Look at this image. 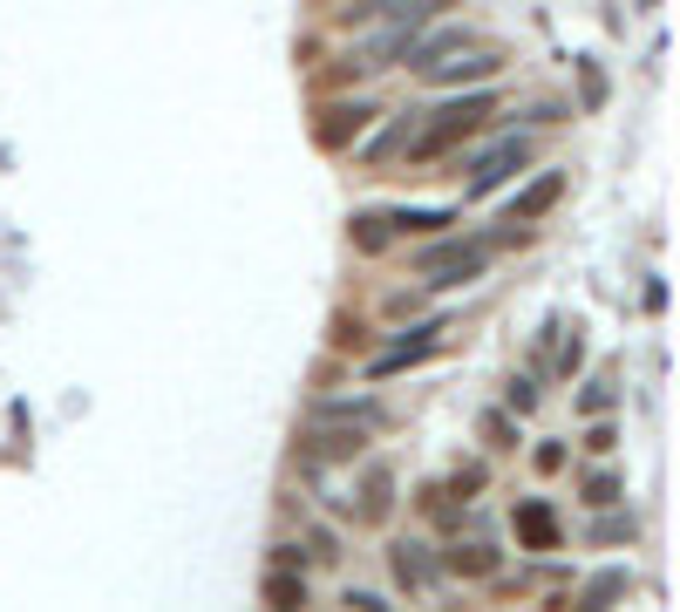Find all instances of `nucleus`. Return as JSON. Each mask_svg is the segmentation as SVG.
<instances>
[{"label": "nucleus", "instance_id": "obj_1", "mask_svg": "<svg viewBox=\"0 0 680 612\" xmlns=\"http://www.w3.org/2000/svg\"><path fill=\"white\" fill-rule=\"evenodd\" d=\"M490 116H497V95L490 89H470L457 102H442V110H429V116L415 123V137H409V164H429V157H442V150H457L463 137L484 130Z\"/></svg>", "mask_w": 680, "mask_h": 612}, {"label": "nucleus", "instance_id": "obj_2", "mask_svg": "<svg viewBox=\"0 0 680 612\" xmlns=\"http://www.w3.org/2000/svg\"><path fill=\"white\" fill-rule=\"evenodd\" d=\"M511 239H524V225H503L497 239H442L429 252H415V272L429 279V286H470V279L490 272V252L511 245Z\"/></svg>", "mask_w": 680, "mask_h": 612}, {"label": "nucleus", "instance_id": "obj_3", "mask_svg": "<svg viewBox=\"0 0 680 612\" xmlns=\"http://www.w3.org/2000/svg\"><path fill=\"white\" fill-rule=\"evenodd\" d=\"M442 8H449V0H382V35L368 41L361 68H368V75H374V68H395L401 48H409V35H422Z\"/></svg>", "mask_w": 680, "mask_h": 612}, {"label": "nucleus", "instance_id": "obj_4", "mask_svg": "<svg viewBox=\"0 0 680 612\" xmlns=\"http://www.w3.org/2000/svg\"><path fill=\"white\" fill-rule=\"evenodd\" d=\"M524 164H531V137H503V143H490L484 157L470 164V197H490L497 184H511Z\"/></svg>", "mask_w": 680, "mask_h": 612}, {"label": "nucleus", "instance_id": "obj_5", "mask_svg": "<svg viewBox=\"0 0 680 612\" xmlns=\"http://www.w3.org/2000/svg\"><path fill=\"white\" fill-rule=\"evenodd\" d=\"M422 75L442 82V89H476V82H497V75H503V55H497V48H457V55L429 62Z\"/></svg>", "mask_w": 680, "mask_h": 612}, {"label": "nucleus", "instance_id": "obj_6", "mask_svg": "<svg viewBox=\"0 0 680 612\" xmlns=\"http://www.w3.org/2000/svg\"><path fill=\"white\" fill-rule=\"evenodd\" d=\"M442 334H449V327H442V320H422V327H415V334H409V341H395L388 354H374V361H368V374H374V381H388V374H401V368H415V361H429V354L442 347Z\"/></svg>", "mask_w": 680, "mask_h": 612}, {"label": "nucleus", "instance_id": "obj_7", "mask_svg": "<svg viewBox=\"0 0 680 612\" xmlns=\"http://www.w3.org/2000/svg\"><path fill=\"white\" fill-rule=\"evenodd\" d=\"M374 123V102H326L320 110V123H313V143L320 150H347L361 130Z\"/></svg>", "mask_w": 680, "mask_h": 612}, {"label": "nucleus", "instance_id": "obj_8", "mask_svg": "<svg viewBox=\"0 0 680 612\" xmlns=\"http://www.w3.org/2000/svg\"><path fill=\"white\" fill-rule=\"evenodd\" d=\"M511 524H517V545L524 551H559L565 545V524H559V510H551L544 497H524L511 510Z\"/></svg>", "mask_w": 680, "mask_h": 612}, {"label": "nucleus", "instance_id": "obj_9", "mask_svg": "<svg viewBox=\"0 0 680 612\" xmlns=\"http://www.w3.org/2000/svg\"><path fill=\"white\" fill-rule=\"evenodd\" d=\"M559 197H565V170H538L531 184H524L511 204H503V225H538Z\"/></svg>", "mask_w": 680, "mask_h": 612}, {"label": "nucleus", "instance_id": "obj_10", "mask_svg": "<svg viewBox=\"0 0 680 612\" xmlns=\"http://www.w3.org/2000/svg\"><path fill=\"white\" fill-rule=\"evenodd\" d=\"M368 449V429H341V422H313V436H307V456H320V463H347V456H361Z\"/></svg>", "mask_w": 680, "mask_h": 612}, {"label": "nucleus", "instance_id": "obj_11", "mask_svg": "<svg viewBox=\"0 0 680 612\" xmlns=\"http://www.w3.org/2000/svg\"><path fill=\"white\" fill-rule=\"evenodd\" d=\"M457 48H470V28H436V35H409V48H401V62H409L415 75L442 62V55H457Z\"/></svg>", "mask_w": 680, "mask_h": 612}, {"label": "nucleus", "instance_id": "obj_12", "mask_svg": "<svg viewBox=\"0 0 680 612\" xmlns=\"http://www.w3.org/2000/svg\"><path fill=\"white\" fill-rule=\"evenodd\" d=\"M388 565H395V578L409 585V592H422V585L442 572L436 558H429V545H415V538H409V545H395V551H388Z\"/></svg>", "mask_w": 680, "mask_h": 612}, {"label": "nucleus", "instance_id": "obj_13", "mask_svg": "<svg viewBox=\"0 0 680 612\" xmlns=\"http://www.w3.org/2000/svg\"><path fill=\"white\" fill-rule=\"evenodd\" d=\"M388 510H395V470L374 463V470L361 476V518H368V524H382Z\"/></svg>", "mask_w": 680, "mask_h": 612}, {"label": "nucleus", "instance_id": "obj_14", "mask_svg": "<svg viewBox=\"0 0 680 612\" xmlns=\"http://www.w3.org/2000/svg\"><path fill=\"white\" fill-rule=\"evenodd\" d=\"M388 225L401 239H429L442 225H457V212H436V204H409V212H388Z\"/></svg>", "mask_w": 680, "mask_h": 612}, {"label": "nucleus", "instance_id": "obj_15", "mask_svg": "<svg viewBox=\"0 0 680 612\" xmlns=\"http://www.w3.org/2000/svg\"><path fill=\"white\" fill-rule=\"evenodd\" d=\"M415 123H422V110H401V116L388 123V130L368 143V164H388V157H401V150H409V137H415Z\"/></svg>", "mask_w": 680, "mask_h": 612}, {"label": "nucleus", "instance_id": "obj_16", "mask_svg": "<svg viewBox=\"0 0 680 612\" xmlns=\"http://www.w3.org/2000/svg\"><path fill=\"white\" fill-rule=\"evenodd\" d=\"M626 592H633V572H619V565H613V572H599L586 592H578V612H606V605L626 599Z\"/></svg>", "mask_w": 680, "mask_h": 612}, {"label": "nucleus", "instance_id": "obj_17", "mask_svg": "<svg viewBox=\"0 0 680 612\" xmlns=\"http://www.w3.org/2000/svg\"><path fill=\"white\" fill-rule=\"evenodd\" d=\"M266 605H307V572L272 565V572H266Z\"/></svg>", "mask_w": 680, "mask_h": 612}, {"label": "nucleus", "instance_id": "obj_18", "mask_svg": "<svg viewBox=\"0 0 680 612\" xmlns=\"http://www.w3.org/2000/svg\"><path fill=\"white\" fill-rule=\"evenodd\" d=\"M347 239H355V252H382V245L395 239V225H388V212H355Z\"/></svg>", "mask_w": 680, "mask_h": 612}, {"label": "nucleus", "instance_id": "obj_19", "mask_svg": "<svg viewBox=\"0 0 680 612\" xmlns=\"http://www.w3.org/2000/svg\"><path fill=\"white\" fill-rule=\"evenodd\" d=\"M442 565H449V572H463V578H490V572H497V551L470 538V545H457V551H449Z\"/></svg>", "mask_w": 680, "mask_h": 612}, {"label": "nucleus", "instance_id": "obj_20", "mask_svg": "<svg viewBox=\"0 0 680 612\" xmlns=\"http://www.w3.org/2000/svg\"><path fill=\"white\" fill-rule=\"evenodd\" d=\"M619 497H626V483H619L613 470H592V476H586V503H592V510H613Z\"/></svg>", "mask_w": 680, "mask_h": 612}, {"label": "nucleus", "instance_id": "obj_21", "mask_svg": "<svg viewBox=\"0 0 680 612\" xmlns=\"http://www.w3.org/2000/svg\"><path fill=\"white\" fill-rule=\"evenodd\" d=\"M613 395H619V388H613V374H592V381H586V395H578V408H586V416H613Z\"/></svg>", "mask_w": 680, "mask_h": 612}, {"label": "nucleus", "instance_id": "obj_22", "mask_svg": "<svg viewBox=\"0 0 680 612\" xmlns=\"http://www.w3.org/2000/svg\"><path fill=\"white\" fill-rule=\"evenodd\" d=\"M484 443H490V449H517V422H511V408H490V416H484Z\"/></svg>", "mask_w": 680, "mask_h": 612}, {"label": "nucleus", "instance_id": "obj_23", "mask_svg": "<svg viewBox=\"0 0 680 612\" xmlns=\"http://www.w3.org/2000/svg\"><path fill=\"white\" fill-rule=\"evenodd\" d=\"M503 401H511V416H531V408H538V381H531V374H511Z\"/></svg>", "mask_w": 680, "mask_h": 612}, {"label": "nucleus", "instance_id": "obj_24", "mask_svg": "<svg viewBox=\"0 0 680 612\" xmlns=\"http://www.w3.org/2000/svg\"><path fill=\"white\" fill-rule=\"evenodd\" d=\"M382 21V0H347L341 8V28H374Z\"/></svg>", "mask_w": 680, "mask_h": 612}, {"label": "nucleus", "instance_id": "obj_25", "mask_svg": "<svg viewBox=\"0 0 680 612\" xmlns=\"http://www.w3.org/2000/svg\"><path fill=\"white\" fill-rule=\"evenodd\" d=\"M633 531H640L633 518H599V524H592V538H599V545H626Z\"/></svg>", "mask_w": 680, "mask_h": 612}, {"label": "nucleus", "instance_id": "obj_26", "mask_svg": "<svg viewBox=\"0 0 680 612\" xmlns=\"http://www.w3.org/2000/svg\"><path fill=\"white\" fill-rule=\"evenodd\" d=\"M476 490H484V463H463L457 476H449V497H463V503H470Z\"/></svg>", "mask_w": 680, "mask_h": 612}, {"label": "nucleus", "instance_id": "obj_27", "mask_svg": "<svg viewBox=\"0 0 680 612\" xmlns=\"http://www.w3.org/2000/svg\"><path fill=\"white\" fill-rule=\"evenodd\" d=\"M578 82H586V110H599V102H606V75H599L592 62H578Z\"/></svg>", "mask_w": 680, "mask_h": 612}, {"label": "nucleus", "instance_id": "obj_28", "mask_svg": "<svg viewBox=\"0 0 680 612\" xmlns=\"http://www.w3.org/2000/svg\"><path fill=\"white\" fill-rule=\"evenodd\" d=\"M341 605H355V612H388V599L382 592H368V585H347V599Z\"/></svg>", "mask_w": 680, "mask_h": 612}, {"label": "nucleus", "instance_id": "obj_29", "mask_svg": "<svg viewBox=\"0 0 680 612\" xmlns=\"http://www.w3.org/2000/svg\"><path fill=\"white\" fill-rule=\"evenodd\" d=\"M531 463H538L544 476H559V470H565V443H538V456H531Z\"/></svg>", "mask_w": 680, "mask_h": 612}, {"label": "nucleus", "instance_id": "obj_30", "mask_svg": "<svg viewBox=\"0 0 680 612\" xmlns=\"http://www.w3.org/2000/svg\"><path fill=\"white\" fill-rule=\"evenodd\" d=\"M578 361H586V341H578V334H572V341H565V354H559V374L572 381V374H578Z\"/></svg>", "mask_w": 680, "mask_h": 612}, {"label": "nucleus", "instance_id": "obj_31", "mask_svg": "<svg viewBox=\"0 0 680 612\" xmlns=\"http://www.w3.org/2000/svg\"><path fill=\"white\" fill-rule=\"evenodd\" d=\"M613 443H619V436H613V422H606V416H599V422H592V436H586V449H599V456H606Z\"/></svg>", "mask_w": 680, "mask_h": 612}]
</instances>
